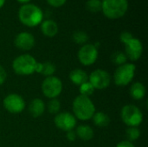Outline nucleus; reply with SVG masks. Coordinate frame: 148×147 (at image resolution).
I'll list each match as a JSON object with an SVG mask.
<instances>
[{"label": "nucleus", "mask_w": 148, "mask_h": 147, "mask_svg": "<svg viewBox=\"0 0 148 147\" xmlns=\"http://www.w3.org/2000/svg\"><path fill=\"white\" fill-rule=\"evenodd\" d=\"M19 21L27 27H36L43 21V12L34 3L23 4L18 10Z\"/></svg>", "instance_id": "f257e3e1"}, {"label": "nucleus", "mask_w": 148, "mask_h": 147, "mask_svg": "<svg viewBox=\"0 0 148 147\" xmlns=\"http://www.w3.org/2000/svg\"><path fill=\"white\" fill-rule=\"evenodd\" d=\"M72 109L74 116L82 121L89 120L95 113V107L91 99L81 94L75 98Z\"/></svg>", "instance_id": "f03ea898"}, {"label": "nucleus", "mask_w": 148, "mask_h": 147, "mask_svg": "<svg viewBox=\"0 0 148 147\" xmlns=\"http://www.w3.org/2000/svg\"><path fill=\"white\" fill-rule=\"evenodd\" d=\"M128 10L127 0H101V11L108 19H119Z\"/></svg>", "instance_id": "7ed1b4c3"}, {"label": "nucleus", "mask_w": 148, "mask_h": 147, "mask_svg": "<svg viewBox=\"0 0 148 147\" xmlns=\"http://www.w3.org/2000/svg\"><path fill=\"white\" fill-rule=\"evenodd\" d=\"M37 62L29 54H23L16 57L12 62V68L16 75H30L36 73Z\"/></svg>", "instance_id": "20e7f679"}, {"label": "nucleus", "mask_w": 148, "mask_h": 147, "mask_svg": "<svg viewBox=\"0 0 148 147\" xmlns=\"http://www.w3.org/2000/svg\"><path fill=\"white\" fill-rule=\"evenodd\" d=\"M136 66L134 63H125L119 66L114 75V81L118 87H126L130 84L134 77Z\"/></svg>", "instance_id": "39448f33"}, {"label": "nucleus", "mask_w": 148, "mask_h": 147, "mask_svg": "<svg viewBox=\"0 0 148 147\" xmlns=\"http://www.w3.org/2000/svg\"><path fill=\"white\" fill-rule=\"evenodd\" d=\"M121 117L124 124L129 126L138 127L143 121V113L140 109L133 105H126L122 107L121 112Z\"/></svg>", "instance_id": "423d86ee"}, {"label": "nucleus", "mask_w": 148, "mask_h": 147, "mask_svg": "<svg viewBox=\"0 0 148 147\" xmlns=\"http://www.w3.org/2000/svg\"><path fill=\"white\" fill-rule=\"evenodd\" d=\"M41 88L45 97L50 100L56 99L62 91V82L56 76H49L42 81Z\"/></svg>", "instance_id": "0eeeda50"}, {"label": "nucleus", "mask_w": 148, "mask_h": 147, "mask_svg": "<svg viewBox=\"0 0 148 147\" xmlns=\"http://www.w3.org/2000/svg\"><path fill=\"white\" fill-rule=\"evenodd\" d=\"M98 49L95 44L86 43L78 51V60L83 66L93 65L98 58Z\"/></svg>", "instance_id": "6e6552de"}, {"label": "nucleus", "mask_w": 148, "mask_h": 147, "mask_svg": "<svg viewBox=\"0 0 148 147\" xmlns=\"http://www.w3.org/2000/svg\"><path fill=\"white\" fill-rule=\"evenodd\" d=\"M88 81L95 89H105L111 83V75L104 69H95L88 75Z\"/></svg>", "instance_id": "1a4fd4ad"}, {"label": "nucleus", "mask_w": 148, "mask_h": 147, "mask_svg": "<svg viewBox=\"0 0 148 147\" xmlns=\"http://www.w3.org/2000/svg\"><path fill=\"white\" fill-rule=\"evenodd\" d=\"M3 105L9 113L17 114L25 108V101L20 94H10L3 99Z\"/></svg>", "instance_id": "9d476101"}, {"label": "nucleus", "mask_w": 148, "mask_h": 147, "mask_svg": "<svg viewBox=\"0 0 148 147\" xmlns=\"http://www.w3.org/2000/svg\"><path fill=\"white\" fill-rule=\"evenodd\" d=\"M54 123L57 128L67 133L75 128L77 120L76 118L74 116V114L69 112H62V113H58L56 115L54 119Z\"/></svg>", "instance_id": "9b49d317"}, {"label": "nucleus", "mask_w": 148, "mask_h": 147, "mask_svg": "<svg viewBox=\"0 0 148 147\" xmlns=\"http://www.w3.org/2000/svg\"><path fill=\"white\" fill-rule=\"evenodd\" d=\"M125 54L132 62L138 61L143 54V44L142 42L135 37L127 42L125 44Z\"/></svg>", "instance_id": "f8f14e48"}, {"label": "nucleus", "mask_w": 148, "mask_h": 147, "mask_svg": "<svg viewBox=\"0 0 148 147\" xmlns=\"http://www.w3.org/2000/svg\"><path fill=\"white\" fill-rule=\"evenodd\" d=\"M35 42L36 41L34 36L27 31L18 33L14 39L15 46L23 51H29L32 49L35 46Z\"/></svg>", "instance_id": "ddd939ff"}, {"label": "nucleus", "mask_w": 148, "mask_h": 147, "mask_svg": "<svg viewBox=\"0 0 148 147\" xmlns=\"http://www.w3.org/2000/svg\"><path fill=\"white\" fill-rule=\"evenodd\" d=\"M46 105L44 101L39 98H36L31 101L29 105V113L34 118H38L42 116L45 111Z\"/></svg>", "instance_id": "4468645a"}, {"label": "nucleus", "mask_w": 148, "mask_h": 147, "mask_svg": "<svg viewBox=\"0 0 148 147\" xmlns=\"http://www.w3.org/2000/svg\"><path fill=\"white\" fill-rule=\"evenodd\" d=\"M57 23L51 19L44 20L41 23V31L47 37H54L58 33Z\"/></svg>", "instance_id": "2eb2a0df"}, {"label": "nucleus", "mask_w": 148, "mask_h": 147, "mask_svg": "<svg viewBox=\"0 0 148 147\" xmlns=\"http://www.w3.org/2000/svg\"><path fill=\"white\" fill-rule=\"evenodd\" d=\"M69 80L75 85L79 87L88 81V75L83 69L75 68L69 73Z\"/></svg>", "instance_id": "dca6fc26"}, {"label": "nucleus", "mask_w": 148, "mask_h": 147, "mask_svg": "<svg viewBox=\"0 0 148 147\" xmlns=\"http://www.w3.org/2000/svg\"><path fill=\"white\" fill-rule=\"evenodd\" d=\"M129 93H130L131 97L134 100L140 101L143 98H145L147 94V89H146V87L143 85V83L136 81V82H134L132 86L130 87Z\"/></svg>", "instance_id": "f3484780"}, {"label": "nucleus", "mask_w": 148, "mask_h": 147, "mask_svg": "<svg viewBox=\"0 0 148 147\" xmlns=\"http://www.w3.org/2000/svg\"><path fill=\"white\" fill-rule=\"evenodd\" d=\"M76 136L83 141H89L94 137V130L88 125H80L75 129Z\"/></svg>", "instance_id": "a211bd4d"}, {"label": "nucleus", "mask_w": 148, "mask_h": 147, "mask_svg": "<svg viewBox=\"0 0 148 147\" xmlns=\"http://www.w3.org/2000/svg\"><path fill=\"white\" fill-rule=\"evenodd\" d=\"M36 73H39L46 77L54 75L56 72V66L54 63L50 62H37L36 65Z\"/></svg>", "instance_id": "6ab92c4d"}, {"label": "nucleus", "mask_w": 148, "mask_h": 147, "mask_svg": "<svg viewBox=\"0 0 148 147\" xmlns=\"http://www.w3.org/2000/svg\"><path fill=\"white\" fill-rule=\"evenodd\" d=\"M92 120L94 124L98 127H106L110 124V118L104 112H95Z\"/></svg>", "instance_id": "aec40b11"}, {"label": "nucleus", "mask_w": 148, "mask_h": 147, "mask_svg": "<svg viewBox=\"0 0 148 147\" xmlns=\"http://www.w3.org/2000/svg\"><path fill=\"white\" fill-rule=\"evenodd\" d=\"M111 61L114 64L119 66H121L127 62V57L124 52L121 51H115L111 55Z\"/></svg>", "instance_id": "412c9836"}, {"label": "nucleus", "mask_w": 148, "mask_h": 147, "mask_svg": "<svg viewBox=\"0 0 148 147\" xmlns=\"http://www.w3.org/2000/svg\"><path fill=\"white\" fill-rule=\"evenodd\" d=\"M72 39L75 43L84 45L88 41V35L83 30H77L73 33Z\"/></svg>", "instance_id": "4be33fe9"}, {"label": "nucleus", "mask_w": 148, "mask_h": 147, "mask_svg": "<svg viewBox=\"0 0 148 147\" xmlns=\"http://www.w3.org/2000/svg\"><path fill=\"white\" fill-rule=\"evenodd\" d=\"M126 136L127 139V140L133 143L134 141H136L137 139H139V138L140 137V131L138 127L129 126L126 130Z\"/></svg>", "instance_id": "5701e85b"}, {"label": "nucleus", "mask_w": 148, "mask_h": 147, "mask_svg": "<svg viewBox=\"0 0 148 147\" xmlns=\"http://www.w3.org/2000/svg\"><path fill=\"white\" fill-rule=\"evenodd\" d=\"M86 8L92 13L101 11V0H88L86 2Z\"/></svg>", "instance_id": "b1692460"}, {"label": "nucleus", "mask_w": 148, "mask_h": 147, "mask_svg": "<svg viewBox=\"0 0 148 147\" xmlns=\"http://www.w3.org/2000/svg\"><path fill=\"white\" fill-rule=\"evenodd\" d=\"M95 88L94 87L91 85V83L88 81L87 82L82 84L81 86H79V91H80V94L83 95V96H87L89 97L91 96L94 93H95Z\"/></svg>", "instance_id": "393cba45"}, {"label": "nucleus", "mask_w": 148, "mask_h": 147, "mask_svg": "<svg viewBox=\"0 0 148 147\" xmlns=\"http://www.w3.org/2000/svg\"><path fill=\"white\" fill-rule=\"evenodd\" d=\"M47 107L49 113L56 115L61 110V102L57 99H51L49 101Z\"/></svg>", "instance_id": "a878e982"}, {"label": "nucleus", "mask_w": 148, "mask_h": 147, "mask_svg": "<svg viewBox=\"0 0 148 147\" xmlns=\"http://www.w3.org/2000/svg\"><path fill=\"white\" fill-rule=\"evenodd\" d=\"M133 37H134V36L130 32H128V31H123L121 34V36H120V40H121V42L123 44H125L127 42H128L129 40H131Z\"/></svg>", "instance_id": "bb28decb"}, {"label": "nucleus", "mask_w": 148, "mask_h": 147, "mask_svg": "<svg viewBox=\"0 0 148 147\" xmlns=\"http://www.w3.org/2000/svg\"><path fill=\"white\" fill-rule=\"evenodd\" d=\"M46 1L50 6L55 7V8L61 7V6L64 5L65 3L67 2V0H46Z\"/></svg>", "instance_id": "cd10ccee"}, {"label": "nucleus", "mask_w": 148, "mask_h": 147, "mask_svg": "<svg viewBox=\"0 0 148 147\" xmlns=\"http://www.w3.org/2000/svg\"><path fill=\"white\" fill-rule=\"evenodd\" d=\"M7 79V72L5 68L0 65V86H2Z\"/></svg>", "instance_id": "c85d7f7f"}, {"label": "nucleus", "mask_w": 148, "mask_h": 147, "mask_svg": "<svg viewBox=\"0 0 148 147\" xmlns=\"http://www.w3.org/2000/svg\"><path fill=\"white\" fill-rule=\"evenodd\" d=\"M66 137H67L68 140H69V141H70V142H74V141L76 139V138H77L76 133H75V132L74 130H71V131L67 132V133H66Z\"/></svg>", "instance_id": "c756f323"}, {"label": "nucleus", "mask_w": 148, "mask_h": 147, "mask_svg": "<svg viewBox=\"0 0 148 147\" xmlns=\"http://www.w3.org/2000/svg\"><path fill=\"white\" fill-rule=\"evenodd\" d=\"M116 147H135L134 145L128 141V140H123V141H121L120 143H118V145L116 146Z\"/></svg>", "instance_id": "7c9ffc66"}, {"label": "nucleus", "mask_w": 148, "mask_h": 147, "mask_svg": "<svg viewBox=\"0 0 148 147\" xmlns=\"http://www.w3.org/2000/svg\"><path fill=\"white\" fill-rule=\"evenodd\" d=\"M18 3H23V4H25V3H29L30 2V0H16Z\"/></svg>", "instance_id": "2f4dec72"}, {"label": "nucleus", "mask_w": 148, "mask_h": 147, "mask_svg": "<svg viewBox=\"0 0 148 147\" xmlns=\"http://www.w3.org/2000/svg\"><path fill=\"white\" fill-rule=\"evenodd\" d=\"M4 3H5V0H0V9L4 5Z\"/></svg>", "instance_id": "473e14b6"}]
</instances>
